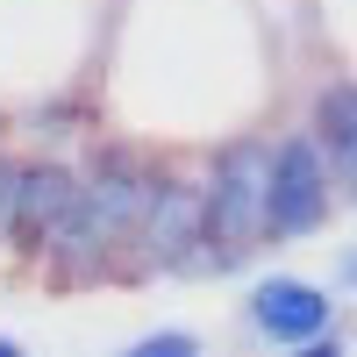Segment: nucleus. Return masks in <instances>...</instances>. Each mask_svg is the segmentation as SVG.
Masks as SVG:
<instances>
[{"label":"nucleus","mask_w":357,"mask_h":357,"mask_svg":"<svg viewBox=\"0 0 357 357\" xmlns=\"http://www.w3.org/2000/svg\"><path fill=\"white\" fill-rule=\"evenodd\" d=\"M193 350H200L193 329H151V336L129 343V357H193Z\"/></svg>","instance_id":"8"},{"label":"nucleus","mask_w":357,"mask_h":357,"mask_svg":"<svg viewBox=\"0 0 357 357\" xmlns=\"http://www.w3.org/2000/svg\"><path fill=\"white\" fill-rule=\"evenodd\" d=\"M307 136L321 143V158H329V178L357 200V79H329L314 93V129Z\"/></svg>","instance_id":"7"},{"label":"nucleus","mask_w":357,"mask_h":357,"mask_svg":"<svg viewBox=\"0 0 357 357\" xmlns=\"http://www.w3.org/2000/svg\"><path fill=\"white\" fill-rule=\"evenodd\" d=\"M200 272V186L193 178L151 172V193H143V215L122 243L114 279H193Z\"/></svg>","instance_id":"3"},{"label":"nucleus","mask_w":357,"mask_h":357,"mask_svg":"<svg viewBox=\"0 0 357 357\" xmlns=\"http://www.w3.org/2000/svg\"><path fill=\"white\" fill-rule=\"evenodd\" d=\"M243 321L264 336V343H314L336 329V293L314 286V279H293V272H272L250 286L243 301Z\"/></svg>","instance_id":"6"},{"label":"nucleus","mask_w":357,"mask_h":357,"mask_svg":"<svg viewBox=\"0 0 357 357\" xmlns=\"http://www.w3.org/2000/svg\"><path fill=\"white\" fill-rule=\"evenodd\" d=\"M151 158L136 151V143H93V151L79 158V186H72V207H65V222H57V236L43 243L36 257V272L50 286H100L114 279V264H122V243H129V229L143 215V193H151Z\"/></svg>","instance_id":"1"},{"label":"nucleus","mask_w":357,"mask_h":357,"mask_svg":"<svg viewBox=\"0 0 357 357\" xmlns=\"http://www.w3.org/2000/svg\"><path fill=\"white\" fill-rule=\"evenodd\" d=\"M15 350H22V343H15V336H0V357H15Z\"/></svg>","instance_id":"11"},{"label":"nucleus","mask_w":357,"mask_h":357,"mask_svg":"<svg viewBox=\"0 0 357 357\" xmlns=\"http://www.w3.org/2000/svg\"><path fill=\"white\" fill-rule=\"evenodd\" d=\"M8 186H15V151L0 143V229H8Z\"/></svg>","instance_id":"9"},{"label":"nucleus","mask_w":357,"mask_h":357,"mask_svg":"<svg viewBox=\"0 0 357 357\" xmlns=\"http://www.w3.org/2000/svg\"><path fill=\"white\" fill-rule=\"evenodd\" d=\"M72 186H79V165L57 158V151H15V186H8V229H0V243H8L22 264H36L43 243L57 236L72 207Z\"/></svg>","instance_id":"5"},{"label":"nucleus","mask_w":357,"mask_h":357,"mask_svg":"<svg viewBox=\"0 0 357 357\" xmlns=\"http://www.w3.org/2000/svg\"><path fill=\"white\" fill-rule=\"evenodd\" d=\"M336 293H357V250L336 257Z\"/></svg>","instance_id":"10"},{"label":"nucleus","mask_w":357,"mask_h":357,"mask_svg":"<svg viewBox=\"0 0 357 357\" xmlns=\"http://www.w3.org/2000/svg\"><path fill=\"white\" fill-rule=\"evenodd\" d=\"M264 178H272V143L264 136H229L200 178V272H243L272 243L264 229Z\"/></svg>","instance_id":"2"},{"label":"nucleus","mask_w":357,"mask_h":357,"mask_svg":"<svg viewBox=\"0 0 357 357\" xmlns=\"http://www.w3.org/2000/svg\"><path fill=\"white\" fill-rule=\"evenodd\" d=\"M336 178H329V158H321L314 136H279L272 143V178H264V229L272 243H301L329 222L336 207Z\"/></svg>","instance_id":"4"}]
</instances>
